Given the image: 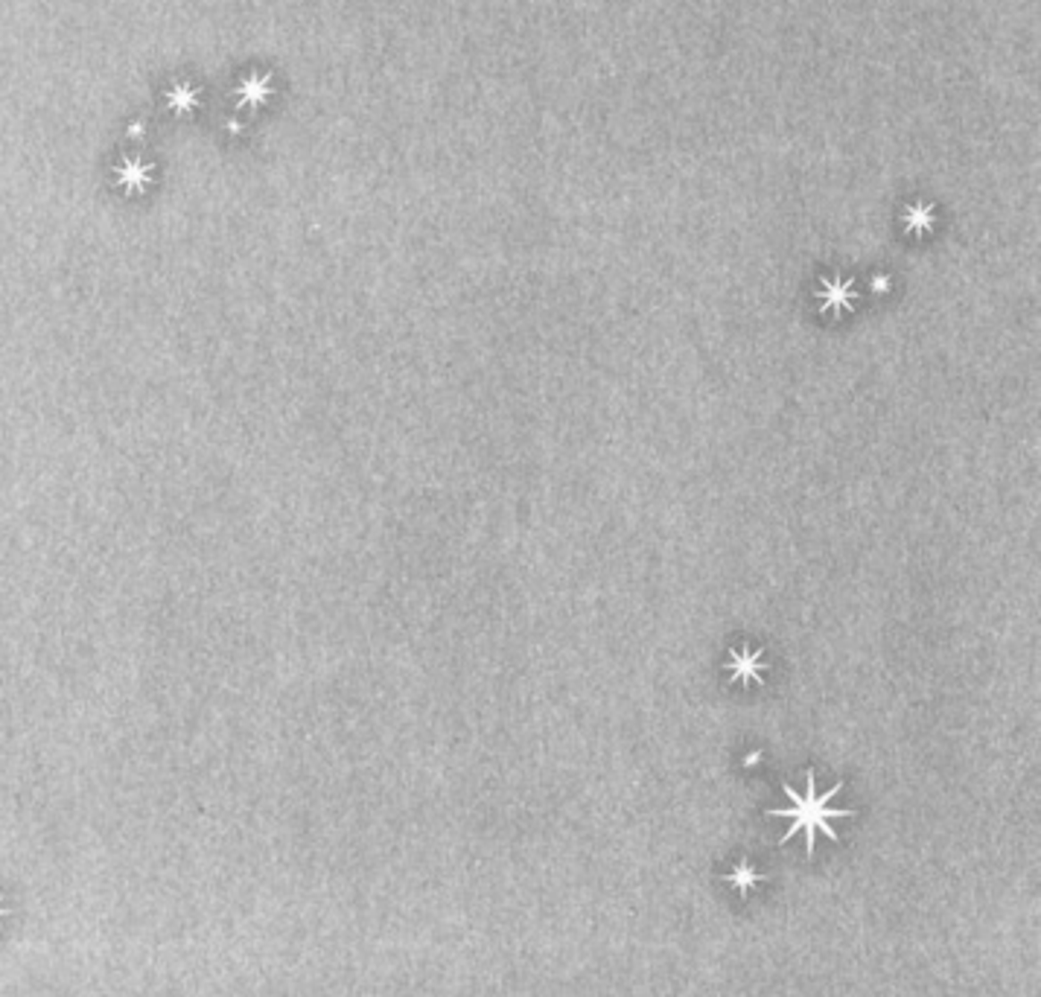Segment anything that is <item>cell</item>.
Wrapping results in <instances>:
<instances>
[{
	"mask_svg": "<svg viewBox=\"0 0 1041 997\" xmlns=\"http://www.w3.org/2000/svg\"><path fill=\"white\" fill-rule=\"evenodd\" d=\"M819 304H823L826 313L840 315L852 309V297H855V283L852 281H823V286L817 289Z\"/></svg>",
	"mask_w": 1041,
	"mask_h": 997,
	"instance_id": "2",
	"label": "cell"
},
{
	"mask_svg": "<svg viewBox=\"0 0 1041 997\" xmlns=\"http://www.w3.org/2000/svg\"><path fill=\"white\" fill-rule=\"evenodd\" d=\"M805 779H808V791H805V793H796V791L791 788V784H782V791H785V796L791 800V805H788V808H773L770 817H785V819H791V828L785 831L782 843H788V840L796 834V831H805V851L811 855V851H814V843H817V831H823V834H826L828 840H837V831H835L832 825H828V823H832V819L855 817V811H849V808H828V802H832V796H837L844 784H835L832 791L817 793V779H814V773H811V770H808Z\"/></svg>",
	"mask_w": 1041,
	"mask_h": 997,
	"instance_id": "1",
	"label": "cell"
},
{
	"mask_svg": "<svg viewBox=\"0 0 1041 997\" xmlns=\"http://www.w3.org/2000/svg\"><path fill=\"white\" fill-rule=\"evenodd\" d=\"M761 650H733L729 653V662L726 668L733 671V677L738 683H756V685H764L761 680Z\"/></svg>",
	"mask_w": 1041,
	"mask_h": 997,
	"instance_id": "3",
	"label": "cell"
},
{
	"mask_svg": "<svg viewBox=\"0 0 1041 997\" xmlns=\"http://www.w3.org/2000/svg\"><path fill=\"white\" fill-rule=\"evenodd\" d=\"M4 913H6V910H4V907H0V916H4Z\"/></svg>",
	"mask_w": 1041,
	"mask_h": 997,
	"instance_id": "5",
	"label": "cell"
},
{
	"mask_svg": "<svg viewBox=\"0 0 1041 997\" xmlns=\"http://www.w3.org/2000/svg\"><path fill=\"white\" fill-rule=\"evenodd\" d=\"M726 881H729V884H735L738 890H747V886H750L752 881H761V875H756L752 869H747V863H741V867H738L733 875H729Z\"/></svg>",
	"mask_w": 1041,
	"mask_h": 997,
	"instance_id": "4",
	"label": "cell"
}]
</instances>
